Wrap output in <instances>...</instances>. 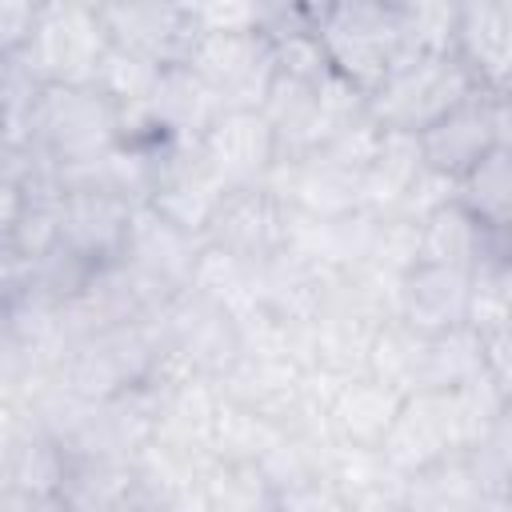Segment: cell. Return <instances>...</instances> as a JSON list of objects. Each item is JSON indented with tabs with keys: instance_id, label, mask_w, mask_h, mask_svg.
Masks as SVG:
<instances>
[{
	"instance_id": "cell-9",
	"label": "cell",
	"mask_w": 512,
	"mask_h": 512,
	"mask_svg": "<svg viewBox=\"0 0 512 512\" xmlns=\"http://www.w3.org/2000/svg\"><path fill=\"white\" fill-rule=\"evenodd\" d=\"M188 68L224 108H260L272 84V44L256 32H200Z\"/></svg>"
},
{
	"instance_id": "cell-16",
	"label": "cell",
	"mask_w": 512,
	"mask_h": 512,
	"mask_svg": "<svg viewBox=\"0 0 512 512\" xmlns=\"http://www.w3.org/2000/svg\"><path fill=\"white\" fill-rule=\"evenodd\" d=\"M404 404V392L396 384H388L376 372H356L344 376L336 384V392L328 396V428L336 432L340 444L352 448H380V440L388 436L396 412Z\"/></svg>"
},
{
	"instance_id": "cell-31",
	"label": "cell",
	"mask_w": 512,
	"mask_h": 512,
	"mask_svg": "<svg viewBox=\"0 0 512 512\" xmlns=\"http://www.w3.org/2000/svg\"><path fill=\"white\" fill-rule=\"evenodd\" d=\"M300 4H304V8H308V12L316 16V20H320V16H324V12L332 8V0H300Z\"/></svg>"
},
{
	"instance_id": "cell-33",
	"label": "cell",
	"mask_w": 512,
	"mask_h": 512,
	"mask_svg": "<svg viewBox=\"0 0 512 512\" xmlns=\"http://www.w3.org/2000/svg\"><path fill=\"white\" fill-rule=\"evenodd\" d=\"M72 4H84V8H100L104 0H72Z\"/></svg>"
},
{
	"instance_id": "cell-14",
	"label": "cell",
	"mask_w": 512,
	"mask_h": 512,
	"mask_svg": "<svg viewBox=\"0 0 512 512\" xmlns=\"http://www.w3.org/2000/svg\"><path fill=\"white\" fill-rule=\"evenodd\" d=\"M304 380L308 368L276 356V352H260V348H240V356L228 364L224 376H216L220 396L276 420L288 424L296 416V408L304 404Z\"/></svg>"
},
{
	"instance_id": "cell-20",
	"label": "cell",
	"mask_w": 512,
	"mask_h": 512,
	"mask_svg": "<svg viewBox=\"0 0 512 512\" xmlns=\"http://www.w3.org/2000/svg\"><path fill=\"white\" fill-rule=\"evenodd\" d=\"M144 108H148V116L168 136H188V140H200L204 128L224 112V104L216 100V92L188 64L160 68V80H156L152 96L144 100Z\"/></svg>"
},
{
	"instance_id": "cell-11",
	"label": "cell",
	"mask_w": 512,
	"mask_h": 512,
	"mask_svg": "<svg viewBox=\"0 0 512 512\" xmlns=\"http://www.w3.org/2000/svg\"><path fill=\"white\" fill-rule=\"evenodd\" d=\"M200 160L220 188L264 184L276 164V136L260 108H224L200 136Z\"/></svg>"
},
{
	"instance_id": "cell-23",
	"label": "cell",
	"mask_w": 512,
	"mask_h": 512,
	"mask_svg": "<svg viewBox=\"0 0 512 512\" xmlns=\"http://www.w3.org/2000/svg\"><path fill=\"white\" fill-rule=\"evenodd\" d=\"M456 204H464L484 228H512V144L488 148L456 180Z\"/></svg>"
},
{
	"instance_id": "cell-4",
	"label": "cell",
	"mask_w": 512,
	"mask_h": 512,
	"mask_svg": "<svg viewBox=\"0 0 512 512\" xmlns=\"http://www.w3.org/2000/svg\"><path fill=\"white\" fill-rule=\"evenodd\" d=\"M108 48L96 8L72 0H44L28 44L16 52L40 84H92Z\"/></svg>"
},
{
	"instance_id": "cell-8",
	"label": "cell",
	"mask_w": 512,
	"mask_h": 512,
	"mask_svg": "<svg viewBox=\"0 0 512 512\" xmlns=\"http://www.w3.org/2000/svg\"><path fill=\"white\" fill-rule=\"evenodd\" d=\"M160 328L168 340V352L180 356L200 376L216 380L228 372V364L240 356V324L228 308L200 296L196 288H180L160 308Z\"/></svg>"
},
{
	"instance_id": "cell-7",
	"label": "cell",
	"mask_w": 512,
	"mask_h": 512,
	"mask_svg": "<svg viewBox=\"0 0 512 512\" xmlns=\"http://www.w3.org/2000/svg\"><path fill=\"white\" fill-rule=\"evenodd\" d=\"M416 144H420V160L428 168L460 180L488 148L512 144L508 96H496V92H484V88L472 92L452 112H444L436 124L416 132Z\"/></svg>"
},
{
	"instance_id": "cell-24",
	"label": "cell",
	"mask_w": 512,
	"mask_h": 512,
	"mask_svg": "<svg viewBox=\"0 0 512 512\" xmlns=\"http://www.w3.org/2000/svg\"><path fill=\"white\" fill-rule=\"evenodd\" d=\"M280 432H284V424L220 396L216 416H212V432H208V448L216 460H252L256 464L276 444Z\"/></svg>"
},
{
	"instance_id": "cell-3",
	"label": "cell",
	"mask_w": 512,
	"mask_h": 512,
	"mask_svg": "<svg viewBox=\"0 0 512 512\" xmlns=\"http://www.w3.org/2000/svg\"><path fill=\"white\" fill-rule=\"evenodd\" d=\"M116 112L120 108L92 84H44L32 112L28 148L56 172L88 164L116 144Z\"/></svg>"
},
{
	"instance_id": "cell-15",
	"label": "cell",
	"mask_w": 512,
	"mask_h": 512,
	"mask_svg": "<svg viewBox=\"0 0 512 512\" xmlns=\"http://www.w3.org/2000/svg\"><path fill=\"white\" fill-rule=\"evenodd\" d=\"M204 240L180 224H172L164 212H156L148 200L132 204V220H128V236H124V260L136 264L140 272H148L152 280L168 284V288H184L196 256H200Z\"/></svg>"
},
{
	"instance_id": "cell-13",
	"label": "cell",
	"mask_w": 512,
	"mask_h": 512,
	"mask_svg": "<svg viewBox=\"0 0 512 512\" xmlns=\"http://www.w3.org/2000/svg\"><path fill=\"white\" fill-rule=\"evenodd\" d=\"M132 220V200L100 184H64L60 196V244L92 264L120 260Z\"/></svg>"
},
{
	"instance_id": "cell-18",
	"label": "cell",
	"mask_w": 512,
	"mask_h": 512,
	"mask_svg": "<svg viewBox=\"0 0 512 512\" xmlns=\"http://www.w3.org/2000/svg\"><path fill=\"white\" fill-rule=\"evenodd\" d=\"M508 252V232L484 228L464 204L448 200L440 208H432L428 216H420V248H416V264H452V268H472L480 256H496Z\"/></svg>"
},
{
	"instance_id": "cell-6",
	"label": "cell",
	"mask_w": 512,
	"mask_h": 512,
	"mask_svg": "<svg viewBox=\"0 0 512 512\" xmlns=\"http://www.w3.org/2000/svg\"><path fill=\"white\" fill-rule=\"evenodd\" d=\"M288 216V204L268 184H236L220 192L200 240L236 260L260 264L288 244Z\"/></svg>"
},
{
	"instance_id": "cell-2",
	"label": "cell",
	"mask_w": 512,
	"mask_h": 512,
	"mask_svg": "<svg viewBox=\"0 0 512 512\" xmlns=\"http://www.w3.org/2000/svg\"><path fill=\"white\" fill-rule=\"evenodd\" d=\"M480 92L472 72L452 52H416L368 92V116L388 132H424L460 100Z\"/></svg>"
},
{
	"instance_id": "cell-29",
	"label": "cell",
	"mask_w": 512,
	"mask_h": 512,
	"mask_svg": "<svg viewBox=\"0 0 512 512\" xmlns=\"http://www.w3.org/2000/svg\"><path fill=\"white\" fill-rule=\"evenodd\" d=\"M44 0H0V52H20L36 28Z\"/></svg>"
},
{
	"instance_id": "cell-21",
	"label": "cell",
	"mask_w": 512,
	"mask_h": 512,
	"mask_svg": "<svg viewBox=\"0 0 512 512\" xmlns=\"http://www.w3.org/2000/svg\"><path fill=\"white\" fill-rule=\"evenodd\" d=\"M420 168H424V160H420L416 136L384 128L376 140V152L360 168V208L372 216H392Z\"/></svg>"
},
{
	"instance_id": "cell-30",
	"label": "cell",
	"mask_w": 512,
	"mask_h": 512,
	"mask_svg": "<svg viewBox=\"0 0 512 512\" xmlns=\"http://www.w3.org/2000/svg\"><path fill=\"white\" fill-rule=\"evenodd\" d=\"M28 284V260L8 244V236H0V308Z\"/></svg>"
},
{
	"instance_id": "cell-5",
	"label": "cell",
	"mask_w": 512,
	"mask_h": 512,
	"mask_svg": "<svg viewBox=\"0 0 512 512\" xmlns=\"http://www.w3.org/2000/svg\"><path fill=\"white\" fill-rule=\"evenodd\" d=\"M96 16L112 48H124L156 68L188 64L200 40V24L176 0H104Z\"/></svg>"
},
{
	"instance_id": "cell-27",
	"label": "cell",
	"mask_w": 512,
	"mask_h": 512,
	"mask_svg": "<svg viewBox=\"0 0 512 512\" xmlns=\"http://www.w3.org/2000/svg\"><path fill=\"white\" fill-rule=\"evenodd\" d=\"M412 40L424 52H448L452 40V20H456V0H396Z\"/></svg>"
},
{
	"instance_id": "cell-10",
	"label": "cell",
	"mask_w": 512,
	"mask_h": 512,
	"mask_svg": "<svg viewBox=\"0 0 512 512\" xmlns=\"http://www.w3.org/2000/svg\"><path fill=\"white\" fill-rule=\"evenodd\" d=\"M68 452L56 436L16 424L0 444V508H64Z\"/></svg>"
},
{
	"instance_id": "cell-25",
	"label": "cell",
	"mask_w": 512,
	"mask_h": 512,
	"mask_svg": "<svg viewBox=\"0 0 512 512\" xmlns=\"http://www.w3.org/2000/svg\"><path fill=\"white\" fill-rule=\"evenodd\" d=\"M204 512H260L272 508V488L252 460H212L200 480Z\"/></svg>"
},
{
	"instance_id": "cell-12",
	"label": "cell",
	"mask_w": 512,
	"mask_h": 512,
	"mask_svg": "<svg viewBox=\"0 0 512 512\" xmlns=\"http://www.w3.org/2000/svg\"><path fill=\"white\" fill-rule=\"evenodd\" d=\"M448 52L472 72L484 92L508 96L512 68V8L508 0H456Z\"/></svg>"
},
{
	"instance_id": "cell-1",
	"label": "cell",
	"mask_w": 512,
	"mask_h": 512,
	"mask_svg": "<svg viewBox=\"0 0 512 512\" xmlns=\"http://www.w3.org/2000/svg\"><path fill=\"white\" fill-rule=\"evenodd\" d=\"M316 36L332 68L364 92L424 52L412 40L396 0H332V8L316 20Z\"/></svg>"
},
{
	"instance_id": "cell-19",
	"label": "cell",
	"mask_w": 512,
	"mask_h": 512,
	"mask_svg": "<svg viewBox=\"0 0 512 512\" xmlns=\"http://www.w3.org/2000/svg\"><path fill=\"white\" fill-rule=\"evenodd\" d=\"M328 480L340 496V508H352V512H384V508L400 512L404 508L408 476L392 468L380 448L340 444L328 464Z\"/></svg>"
},
{
	"instance_id": "cell-32",
	"label": "cell",
	"mask_w": 512,
	"mask_h": 512,
	"mask_svg": "<svg viewBox=\"0 0 512 512\" xmlns=\"http://www.w3.org/2000/svg\"><path fill=\"white\" fill-rule=\"evenodd\" d=\"M8 156H12V144L0 136V172H4V164H8Z\"/></svg>"
},
{
	"instance_id": "cell-28",
	"label": "cell",
	"mask_w": 512,
	"mask_h": 512,
	"mask_svg": "<svg viewBox=\"0 0 512 512\" xmlns=\"http://www.w3.org/2000/svg\"><path fill=\"white\" fill-rule=\"evenodd\" d=\"M252 32L268 44L316 32V16L300 0H252Z\"/></svg>"
},
{
	"instance_id": "cell-17",
	"label": "cell",
	"mask_w": 512,
	"mask_h": 512,
	"mask_svg": "<svg viewBox=\"0 0 512 512\" xmlns=\"http://www.w3.org/2000/svg\"><path fill=\"white\" fill-rule=\"evenodd\" d=\"M468 316V268L452 264H412L400 276V308L396 320H404L416 332H444L464 324Z\"/></svg>"
},
{
	"instance_id": "cell-22",
	"label": "cell",
	"mask_w": 512,
	"mask_h": 512,
	"mask_svg": "<svg viewBox=\"0 0 512 512\" xmlns=\"http://www.w3.org/2000/svg\"><path fill=\"white\" fill-rule=\"evenodd\" d=\"M416 508H428V512H480V508H488V496H484L464 452L440 456L428 468L408 476L404 512H416Z\"/></svg>"
},
{
	"instance_id": "cell-26",
	"label": "cell",
	"mask_w": 512,
	"mask_h": 512,
	"mask_svg": "<svg viewBox=\"0 0 512 512\" xmlns=\"http://www.w3.org/2000/svg\"><path fill=\"white\" fill-rule=\"evenodd\" d=\"M156 80H160V68L156 64H148V60H140V56L108 44L104 56H100V64H96L92 88L104 100H112L116 108H128V104H144L152 96Z\"/></svg>"
}]
</instances>
